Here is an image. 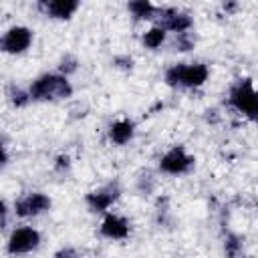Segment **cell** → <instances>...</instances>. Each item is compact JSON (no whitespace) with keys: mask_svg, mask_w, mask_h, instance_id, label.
<instances>
[{"mask_svg":"<svg viewBox=\"0 0 258 258\" xmlns=\"http://www.w3.org/2000/svg\"><path fill=\"white\" fill-rule=\"evenodd\" d=\"M30 97L36 101H58V99H67L73 93L71 83L67 81L64 75H42L38 77L32 85H30Z\"/></svg>","mask_w":258,"mask_h":258,"instance_id":"1","label":"cell"},{"mask_svg":"<svg viewBox=\"0 0 258 258\" xmlns=\"http://www.w3.org/2000/svg\"><path fill=\"white\" fill-rule=\"evenodd\" d=\"M208 67L202 62L196 64H173L165 73V81L169 85H179V87H200L208 81Z\"/></svg>","mask_w":258,"mask_h":258,"instance_id":"2","label":"cell"},{"mask_svg":"<svg viewBox=\"0 0 258 258\" xmlns=\"http://www.w3.org/2000/svg\"><path fill=\"white\" fill-rule=\"evenodd\" d=\"M230 103L238 111H242L248 119L258 123V91H254L248 79L238 81L230 91Z\"/></svg>","mask_w":258,"mask_h":258,"instance_id":"3","label":"cell"},{"mask_svg":"<svg viewBox=\"0 0 258 258\" xmlns=\"http://www.w3.org/2000/svg\"><path fill=\"white\" fill-rule=\"evenodd\" d=\"M40 244V234L34 228H18L8 238V252L10 254H26L32 252Z\"/></svg>","mask_w":258,"mask_h":258,"instance_id":"4","label":"cell"},{"mask_svg":"<svg viewBox=\"0 0 258 258\" xmlns=\"http://www.w3.org/2000/svg\"><path fill=\"white\" fill-rule=\"evenodd\" d=\"M32 42V30L26 26H12L2 36V48L8 54H20L24 52Z\"/></svg>","mask_w":258,"mask_h":258,"instance_id":"5","label":"cell"},{"mask_svg":"<svg viewBox=\"0 0 258 258\" xmlns=\"http://www.w3.org/2000/svg\"><path fill=\"white\" fill-rule=\"evenodd\" d=\"M50 208V198L40 194V191H32V194H26L24 198H20L16 204H14V212L16 216L20 218H30V216H38L42 212H46Z\"/></svg>","mask_w":258,"mask_h":258,"instance_id":"6","label":"cell"},{"mask_svg":"<svg viewBox=\"0 0 258 258\" xmlns=\"http://www.w3.org/2000/svg\"><path fill=\"white\" fill-rule=\"evenodd\" d=\"M194 163V157L185 153L183 147H171L161 159H159V169L165 171V173H171V175H177V173H183L191 167Z\"/></svg>","mask_w":258,"mask_h":258,"instance_id":"7","label":"cell"},{"mask_svg":"<svg viewBox=\"0 0 258 258\" xmlns=\"http://www.w3.org/2000/svg\"><path fill=\"white\" fill-rule=\"evenodd\" d=\"M159 14H161V20H163L161 28H165V30H171V32H177V34H183V32L191 26V18H189L187 14H183V12L173 10V8L159 10Z\"/></svg>","mask_w":258,"mask_h":258,"instance_id":"8","label":"cell"},{"mask_svg":"<svg viewBox=\"0 0 258 258\" xmlns=\"http://www.w3.org/2000/svg\"><path fill=\"white\" fill-rule=\"evenodd\" d=\"M101 234L105 238H111V240H123L129 236V224L125 218L109 214L101 224Z\"/></svg>","mask_w":258,"mask_h":258,"instance_id":"9","label":"cell"},{"mask_svg":"<svg viewBox=\"0 0 258 258\" xmlns=\"http://www.w3.org/2000/svg\"><path fill=\"white\" fill-rule=\"evenodd\" d=\"M117 187H105V189H97V191H91L87 196V206L93 210V212H105L107 208L113 206V202L117 200Z\"/></svg>","mask_w":258,"mask_h":258,"instance_id":"10","label":"cell"},{"mask_svg":"<svg viewBox=\"0 0 258 258\" xmlns=\"http://www.w3.org/2000/svg\"><path fill=\"white\" fill-rule=\"evenodd\" d=\"M42 8H44L46 14H50L52 18L67 20V18H71V16L77 12L79 2H77V0H50V2H44Z\"/></svg>","mask_w":258,"mask_h":258,"instance_id":"11","label":"cell"},{"mask_svg":"<svg viewBox=\"0 0 258 258\" xmlns=\"http://www.w3.org/2000/svg\"><path fill=\"white\" fill-rule=\"evenodd\" d=\"M133 131H135L133 121H129V119H119V121H115V123L111 125L109 137H111V141H115L117 145H123V143H127V141L133 137Z\"/></svg>","mask_w":258,"mask_h":258,"instance_id":"12","label":"cell"},{"mask_svg":"<svg viewBox=\"0 0 258 258\" xmlns=\"http://www.w3.org/2000/svg\"><path fill=\"white\" fill-rule=\"evenodd\" d=\"M129 10L135 18H153V14H157L159 10L147 2V0H137V2H129Z\"/></svg>","mask_w":258,"mask_h":258,"instance_id":"13","label":"cell"},{"mask_svg":"<svg viewBox=\"0 0 258 258\" xmlns=\"http://www.w3.org/2000/svg\"><path fill=\"white\" fill-rule=\"evenodd\" d=\"M163 40H165V28L161 26H153L143 34V44L147 48H157L163 44Z\"/></svg>","mask_w":258,"mask_h":258,"instance_id":"14","label":"cell"},{"mask_svg":"<svg viewBox=\"0 0 258 258\" xmlns=\"http://www.w3.org/2000/svg\"><path fill=\"white\" fill-rule=\"evenodd\" d=\"M224 250H226V254H228L230 258H236V256L240 254V250H242V242H240V238H238V236H234V234L226 236Z\"/></svg>","mask_w":258,"mask_h":258,"instance_id":"15","label":"cell"},{"mask_svg":"<svg viewBox=\"0 0 258 258\" xmlns=\"http://www.w3.org/2000/svg\"><path fill=\"white\" fill-rule=\"evenodd\" d=\"M30 99H32L30 93H24V91H20V89H16V91L10 93V101H12V105H16V107H24Z\"/></svg>","mask_w":258,"mask_h":258,"instance_id":"16","label":"cell"},{"mask_svg":"<svg viewBox=\"0 0 258 258\" xmlns=\"http://www.w3.org/2000/svg\"><path fill=\"white\" fill-rule=\"evenodd\" d=\"M175 46H177V50H189V48H194V40L187 36V32H183V34H177Z\"/></svg>","mask_w":258,"mask_h":258,"instance_id":"17","label":"cell"},{"mask_svg":"<svg viewBox=\"0 0 258 258\" xmlns=\"http://www.w3.org/2000/svg\"><path fill=\"white\" fill-rule=\"evenodd\" d=\"M77 69V60L75 58H67V60H62V64H60V71L64 73V77H67V73H71V71H75Z\"/></svg>","mask_w":258,"mask_h":258,"instance_id":"18","label":"cell"},{"mask_svg":"<svg viewBox=\"0 0 258 258\" xmlns=\"http://www.w3.org/2000/svg\"><path fill=\"white\" fill-rule=\"evenodd\" d=\"M69 165H71V161H69V157H67V155H60V157L56 159V169H58V171L67 169Z\"/></svg>","mask_w":258,"mask_h":258,"instance_id":"19","label":"cell"},{"mask_svg":"<svg viewBox=\"0 0 258 258\" xmlns=\"http://www.w3.org/2000/svg\"><path fill=\"white\" fill-rule=\"evenodd\" d=\"M115 62H117L119 67H125V69L129 67V69H131V62H133V60H131L129 56H117V58H115Z\"/></svg>","mask_w":258,"mask_h":258,"instance_id":"20","label":"cell"},{"mask_svg":"<svg viewBox=\"0 0 258 258\" xmlns=\"http://www.w3.org/2000/svg\"><path fill=\"white\" fill-rule=\"evenodd\" d=\"M54 258H77V254H75L73 250H69V248H67V250H60Z\"/></svg>","mask_w":258,"mask_h":258,"instance_id":"21","label":"cell"}]
</instances>
